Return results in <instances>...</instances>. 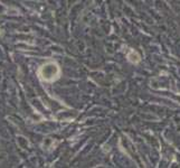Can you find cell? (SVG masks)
<instances>
[{
    "instance_id": "cell-1",
    "label": "cell",
    "mask_w": 180,
    "mask_h": 168,
    "mask_svg": "<svg viewBox=\"0 0 180 168\" xmlns=\"http://www.w3.org/2000/svg\"><path fill=\"white\" fill-rule=\"evenodd\" d=\"M59 74H61V70L56 63H47V64L43 65L39 70L40 77L47 82L55 81L56 78L59 77Z\"/></svg>"
},
{
    "instance_id": "cell-2",
    "label": "cell",
    "mask_w": 180,
    "mask_h": 168,
    "mask_svg": "<svg viewBox=\"0 0 180 168\" xmlns=\"http://www.w3.org/2000/svg\"><path fill=\"white\" fill-rule=\"evenodd\" d=\"M127 59H129L131 63H134V64H136V63H139V62H140L141 57H140V55L138 54V52L131 49L130 52H129V54H127Z\"/></svg>"
},
{
    "instance_id": "cell-3",
    "label": "cell",
    "mask_w": 180,
    "mask_h": 168,
    "mask_svg": "<svg viewBox=\"0 0 180 168\" xmlns=\"http://www.w3.org/2000/svg\"><path fill=\"white\" fill-rule=\"evenodd\" d=\"M1 35H2V30H1V29H0V36H1Z\"/></svg>"
}]
</instances>
